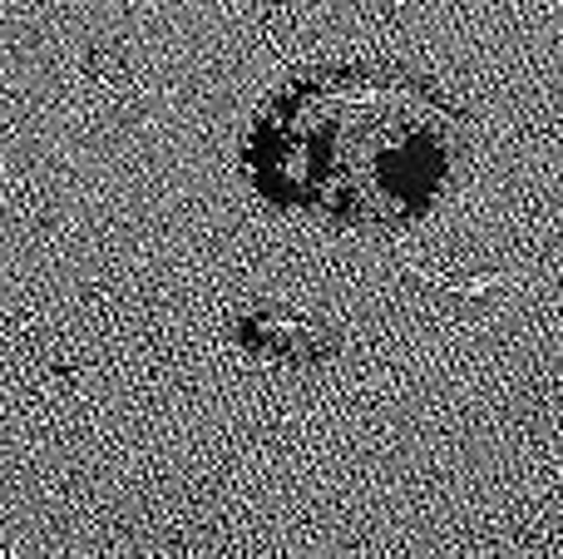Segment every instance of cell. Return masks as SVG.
Masks as SVG:
<instances>
[{"label": "cell", "instance_id": "7a4b0ae2", "mask_svg": "<svg viewBox=\"0 0 563 559\" xmlns=\"http://www.w3.org/2000/svg\"><path fill=\"white\" fill-rule=\"evenodd\" d=\"M233 337L243 342V352L277 366H321L336 352L331 327H321L307 313H291V307H247L238 313Z\"/></svg>", "mask_w": 563, "mask_h": 559}, {"label": "cell", "instance_id": "6da1fadb", "mask_svg": "<svg viewBox=\"0 0 563 559\" xmlns=\"http://www.w3.org/2000/svg\"><path fill=\"white\" fill-rule=\"evenodd\" d=\"M460 164L455 105L406 69L291 75L243 134V178L267 208L351 233L420 223L450 194Z\"/></svg>", "mask_w": 563, "mask_h": 559}]
</instances>
